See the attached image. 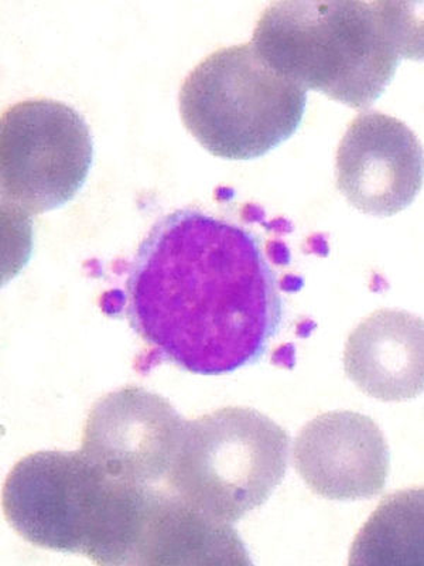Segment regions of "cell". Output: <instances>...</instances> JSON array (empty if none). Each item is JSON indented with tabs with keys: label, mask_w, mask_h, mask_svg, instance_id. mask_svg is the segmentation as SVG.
I'll use <instances>...</instances> for the list:
<instances>
[{
	"label": "cell",
	"mask_w": 424,
	"mask_h": 566,
	"mask_svg": "<svg viewBox=\"0 0 424 566\" xmlns=\"http://www.w3.org/2000/svg\"><path fill=\"white\" fill-rule=\"evenodd\" d=\"M126 316L158 360L224 376L265 356L285 303L254 231L199 209L165 216L138 248Z\"/></svg>",
	"instance_id": "cell-1"
},
{
	"label": "cell",
	"mask_w": 424,
	"mask_h": 566,
	"mask_svg": "<svg viewBox=\"0 0 424 566\" xmlns=\"http://www.w3.org/2000/svg\"><path fill=\"white\" fill-rule=\"evenodd\" d=\"M418 4L274 2L257 20L251 43L283 77L367 109L385 93L403 59L423 57Z\"/></svg>",
	"instance_id": "cell-2"
},
{
	"label": "cell",
	"mask_w": 424,
	"mask_h": 566,
	"mask_svg": "<svg viewBox=\"0 0 424 566\" xmlns=\"http://www.w3.org/2000/svg\"><path fill=\"white\" fill-rule=\"evenodd\" d=\"M151 486L110 478L81 451H40L20 459L3 484L10 527L35 547L128 566L148 518Z\"/></svg>",
	"instance_id": "cell-3"
},
{
	"label": "cell",
	"mask_w": 424,
	"mask_h": 566,
	"mask_svg": "<svg viewBox=\"0 0 424 566\" xmlns=\"http://www.w3.org/2000/svg\"><path fill=\"white\" fill-rule=\"evenodd\" d=\"M181 120L216 158H261L290 139L303 120L307 90L272 70L252 43L216 50L191 71Z\"/></svg>",
	"instance_id": "cell-4"
},
{
	"label": "cell",
	"mask_w": 424,
	"mask_h": 566,
	"mask_svg": "<svg viewBox=\"0 0 424 566\" xmlns=\"http://www.w3.org/2000/svg\"><path fill=\"white\" fill-rule=\"evenodd\" d=\"M289 434L256 409L226 407L184 423L170 492L216 522L261 507L286 476Z\"/></svg>",
	"instance_id": "cell-5"
},
{
	"label": "cell",
	"mask_w": 424,
	"mask_h": 566,
	"mask_svg": "<svg viewBox=\"0 0 424 566\" xmlns=\"http://www.w3.org/2000/svg\"><path fill=\"white\" fill-rule=\"evenodd\" d=\"M93 161V135L73 106L32 98L4 111L0 123L3 205L33 216L60 209L84 186Z\"/></svg>",
	"instance_id": "cell-6"
},
{
	"label": "cell",
	"mask_w": 424,
	"mask_h": 566,
	"mask_svg": "<svg viewBox=\"0 0 424 566\" xmlns=\"http://www.w3.org/2000/svg\"><path fill=\"white\" fill-rule=\"evenodd\" d=\"M184 423L159 394L116 389L91 408L80 451L110 478L150 486L168 476Z\"/></svg>",
	"instance_id": "cell-7"
},
{
	"label": "cell",
	"mask_w": 424,
	"mask_h": 566,
	"mask_svg": "<svg viewBox=\"0 0 424 566\" xmlns=\"http://www.w3.org/2000/svg\"><path fill=\"white\" fill-rule=\"evenodd\" d=\"M337 187L357 210L392 217L407 209L423 186V148L405 123L377 111L352 120L338 146Z\"/></svg>",
	"instance_id": "cell-8"
},
{
	"label": "cell",
	"mask_w": 424,
	"mask_h": 566,
	"mask_svg": "<svg viewBox=\"0 0 424 566\" xmlns=\"http://www.w3.org/2000/svg\"><path fill=\"white\" fill-rule=\"evenodd\" d=\"M293 463L312 493L338 502L377 497L385 490L391 453L370 417L331 411L297 434Z\"/></svg>",
	"instance_id": "cell-9"
},
{
	"label": "cell",
	"mask_w": 424,
	"mask_h": 566,
	"mask_svg": "<svg viewBox=\"0 0 424 566\" xmlns=\"http://www.w3.org/2000/svg\"><path fill=\"white\" fill-rule=\"evenodd\" d=\"M423 340L421 317L405 311L373 312L348 337L347 377L383 402L417 398L424 386Z\"/></svg>",
	"instance_id": "cell-10"
},
{
	"label": "cell",
	"mask_w": 424,
	"mask_h": 566,
	"mask_svg": "<svg viewBox=\"0 0 424 566\" xmlns=\"http://www.w3.org/2000/svg\"><path fill=\"white\" fill-rule=\"evenodd\" d=\"M136 565H252V559L232 524L155 490Z\"/></svg>",
	"instance_id": "cell-11"
},
{
	"label": "cell",
	"mask_w": 424,
	"mask_h": 566,
	"mask_svg": "<svg viewBox=\"0 0 424 566\" xmlns=\"http://www.w3.org/2000/svg\"><path fill=\"white\" fill-rule=\"evenodd\" d=\"M423 490L388 495L358 533L351 565H423Z\"/></svg>",
	"instance_id": "cell-12"
}]
</instances>
